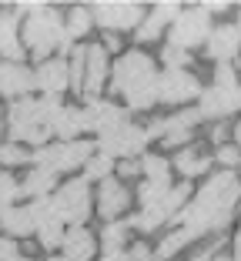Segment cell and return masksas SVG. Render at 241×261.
Returning a JSON list of instances; mask_svg holds the SVG:
<instances>
[{
  "mask_svg": "<svg viewBox=\"0 0 241 261\" xmlns=\"http://www.w3.org/2000/svg\"><path fill=\"white\" fill-rule=\"evenodd\" d=\"M218 161L225 164V171H231L234 164L241 161V154H238V147H218Z\"/></svg>",
  "mask_w": 241,
  "mask_h": 261,
  "instance_id": "39",
  "label": "cell"
},
{
  "mask_svg": "<svg viewBox=\"0 0 241 261\" xmlns=\"http://www.w3.org/2000/svg\"><path fill=\"white\" fill-rule=\"evenodd\" d=\"M124 241H127V228H124V224H117V221L104 224V231H101L104 254H111V251H121V248H124Z\"/></svg>",
  "mask_w": 241,
  "mask_h": 261,
  "instance_id": "31",
  "label": "cell"
},
{
  "mask_svg": "<svg viewBox=\"0 0 241 261\" xmlns=\"http://www.w3.org/2000/svg\"><path fill=\"white\" fill-rule=\"evenodd\" d=\"M134 174H141V164H134V161H121V177H134Z\"/></svg>",
  "mask_w": 241,
  "mask_h": 261,
  "instance_id": "43",
  "label": "cell"
},
{
  "mask_svg": "<svg viewBox=\"0 0 241 261\" xmlns=\"http://www.w3.org/2000/svg\"><path fill=\"white\" fill-rule=\"evenodd\" d=\"M94 158V144L87 141H61V144H47L34 154V164L44 171H74Z\"/></svg>",
  "mask_w": 241,
  "mask_h": 261,
  "instance_id": "5",
  "label": "cell"
},
{
  "mask_svg": "<svg viewBox=\"0 0 241 261\" xmlns=\"http://www.w3.org/2000/svg\"><path fill=\"white\" fill-rule=\"evenodd\" d=\"M23 161H31V154L20 144H0V164H23Z\"/></svg>",
  "mask_w": 241,
  "mask_h": 261,
  "instance_id": "36",
  "label": "cell"
},
{
  "mask_svg": "<svg viewBox=\"0 0 241 261\" xmlns=\"http://www.w3.org/2000/svg\"><path fill=\"white\" fill-rule=\"evenodd\" d=\"M218 251H221V241H215V245H208L201 254H195L191 261H228L225 254H218Z\"/></svg>",
  "mask_w": 241,
  "mask_h": 261,
  "instance_id": "40",
  "label": "cell"
},
{
  "mask_svg": "<svg viewBox=\"0 0 241 261\" xmlns=\"http://www.w3.org/2000/svg\"><path fill=\"white\" fill-rule=\"evenodd\" d=\"M201 121V111H181V114H171V117H161L157 124H151L148 134L151 138H161L168 147L174 144H188V138H191V127Z\"/></svg>",
  "mask_w": 241,
  "mask_h": 261,
  "instance_id": "10",
  "label": "cell"
},
{
  "mask_svg": "<svg viewBox=\"0 0 241 261\" xmlns=\"http://www.w3.org/2000/svg\"><path fill=\"white\" fill-rule=\"evenodd\" d=\"M47 261H67V258H47Z\"/></svg>",
  "mask_w": 241,
  "mask_h": 261,
  "instance_id": "48",
  "label": "cell"
},
{
  "mask_svg": "<svg viewBox=\"0 0 241 261\" xmlns=\"http://www.w3.org/2000/svg\"><path fill=\"white\" fill-rule=\"evenodd\" d=\"M94 23V10L91 7H70L67 10V37H84Z\"/></svg>",
  "mask_w": 241,
  "mask_h": 261,
  "instance_id": "27",
  "label": "cell"
},
{
  "mask_svg": "<svg viewBox=\"0 0 241 261\" xmlns=\"http://www.w3.org/2000/svg\"><path fill=\"white\" fill-rule=\"evenodd\" d=\"M81 130H87L84 111H81V108H61V111H57V117H54V134L61 141H74Z\"/></svg>",
  "mask_w": 241,
  "mask_h": 261,
  "instance_id": "24",
  "label": "cell"
},
{
  "mask_svg": "<svg viewBox=\"0 0 241 261\" xmlns=\"http://www.w3.org/2000/svg\"><path fill=\"white\" fill-rule=\"evenodd\" d=\"M114 158H108V154H97V158H91V161L84 164L87 168V181H94V177H97V181H108V174H111V168H114Z\"/></svg>",
  "mask_w": 241,
  "mask_h": 261,
  "instance_id": "32",
  "label": "cell"
},
{
  "mask_svg": "<svg viewBox=\"0 0 241 261\" xmlns=\"http://www.w3.org/2000/svg\"><path fill=\"white\" fill-rule=\"evenodd\" d=\"M241 108V87H218L211 84L208 91H201V100H198V111L201 117H228Z\"/></svg>",
  "mask_w": 241,
  "mask_h": 261,
  "instance_id": "13",
  "label": "cell"
},
{
  "mask_svg": "<svg viewBox=\"0 0 241 261\" xmlns=\"http://www.w3.org/2000/svg\"><path fill=\"white\" fill-rule=\"evenodd\" d=\"M234 261H241V231L234 234Z\"/></svg>",
  "mask_w": 241,
  "mask_h": 261,
  "instance_id": "45",
  "label": "cell"
},
{
  "mask_svg": "<svg viewBox=\"0 0 241 261\" xmlns=\"http://www.w3.org/2000/svg\"><path fill=\"white\" fill-rule=\"evenodd\" d=\"M131 224H134L138 231H148V234H151V231H157V228H161V221H157V218L151 215V211H141L138 218H131Z\"/></svg>",
  "mask_w": 241,
  "mask_h": 261,
  "instance_id": "38",
  "label": "cell"
},
{
  "mask_svg": "<svg viewBox=\"0 0 241 261\" xmlns=\"http://www.w3.org/2000/svg\"><path fill=\"white\" fill-rule=\"evenodd\" d=\"M101 261H131V258H127V251H111V254H104Z\"/></svg>",
  "mask_w": 241,
  "mask_h": 261,
  "instance_id": "44",
  "label": "cell"
},
{
  "mask_svg": "<svg viewBox=\"0 0 241 261\" xmlns=\"http://www.w3.org/2000/svg\"><path fill=\"white\" fill-rule=\"evenodd\" d=\"M151 141L148 127H138V124H124V127L111 130V134H104L101 141H97V147H101V154H108V158H121V161H131L134 154L144 151V144Z\"/></svg>",
  "mask_w": 241,
  "mask_h": 261,
  "instance_id": "8",
  "label": "cell"
},
{
  "mask_svg": "<svg viewBox=\"0 0 241 261\" xmlns=\"http://www.w3.org/2000/svg\"><path fill=\"white\" fill-rule=\"evenodd\" d=\"M0 228L7 231L10 238H27L34 228H37V218H34V207H4L0 211Z\"/></svg>",
  "mask_w": 241,
  "mask_h": 261,
  "instance_id": "22",
  "label": "cell"
},
{
  "mask_svg": "<svg viewBox=\"0 0 241 261\" xmlns=\"http://www.w3.org/2000/svg\"><path fill=\"white\" fill-rule=\"evenodd\" d=\"M61 248H64V258H67V261H87L94 254V234L77 224V228H70L67 234H64Z\"/></svg>",
  "mask_w": 241,
  "mask_h": 261,
  "instance_id": "23",
  "label": "cell"
},
{
  "mask_svg": "<svg viewBox=\"0 0 241 261\" xmlns=\"http://www.w3.org/2000/svg\"><path fill=\"white\" fill-rule=\"evenodd\" d=\"M4 117H7V114H4V111H0V141H4Z\"/></svg>",
  "mask_w": 241,
  "mask_h": 261,
  "instance_id": "47",
  "label": "cell"
},
{
  "mask_svg": "<svg viewBox=\"0 0 241 261\" xmlns=\"http://www.w3.org/2000/svg\"><path fill=\"white\" fill-rule=\"evenodd\" d=\"M17 261H31V258H17Z\"/></svg>",
  "mask_w": 241,
  "mask_h": 261,
  "instance_id": "49",
  "label": "cell"
},
{
  "mask_svg": "<svg viewBox=\"0 0 241 261\" xmlns=\"http://www.w3.org/2000/svg\"><path fill=\"white\" fill-rule=\"evenodd\" d=\"M84 124H87V130H97L104 138V134L124 127V124H131V121H127V111L111 104V100H91L84 108Z\"/></svg>",
  "mask_w": 241,
  "mask_h": 261,
  "instance_id": "12",
  "label": "cell"
},
{
  "mask_svg": "<svg viewBox=\"0 0 241 261\" xmlns=\"http://www.w3.org/2000/svg\"><path fill=\"white\" fill-rule=\"evenodd\" d=\"M141 171H144V181H171V168H168V161L161 154H144Z\"/></svg>",
  "mask_w": 241,
  "mask_h": 261,
  "instance_id": "30",
  "label": "cell"
},
{
  "mask_svg": "<svg viewBox=\"0 0 241 261\" xmlns=\"http://www.w3.org/2000/svg\"><path fill=\"white\" fill-rule=\"evenodd\" d=\"M127 191L121 181H114V177H108V181H101V188H97V211H101V218H108V221H114L117 215H124L127 207Z\"/></svg>",
  "mask_w": 241,
  "mask_h": 261,
  "instance_id": "21",
  "label": "cell"
},
{
  "mask_svg": "<svg viewBox=\"0 0 241 261\" xmlns=\"http://www.w3.org/2000/svg\"><path fill=\"white\" fill-rule=\"evenodd\" d=\"M215 84L218 87H241L231 64H218V67H215Z\"/></svg>",
  "mask_w": 241,
  "mask_h": 261,
  "instance_id": "37",
  "label": "cell"
},
{
  "mask_svg": "<svg viewBox=\"0 0 241 261\" xmlns=\"http://www.w3.org/2000/svg\"><path fill=\"white\" fill-rule=\"evenodd\" d=\"M34 77H37V87L44 91V97H57L70 84V64L67 61H44L34 70Z\"/></svg>",
  "mask_w": 241,
  "mask_h": 261,
  "instance_id": "18",
  "label": "cell"
},
{
  "mask_svg": "<svg viewBox=\"0 0 241 261\" xmlns=\"http://www.w3.org/2000/svg\"><path fill=\"white\" fill-rule=\"evenodd\" d=\"M208 57L218 64H228L234 54L241 50V27H234V23H218L215 31H211L208 37Z\"/></svg>",
  "mask_w": 241,
  "mask_h": 261,
  "instance_id": "16",
  "label": "cell"
},
{
  "mask_svg": "<svg viewBox=\"0 0 241 261\" xmlns=\"http://www.w3.org/2000/svg\"><path fill=\"white\" fill-rule=\"evenodd\" d=\"M178 17H181V7H178V4H168V0H164V4H154V10L148 14V20L138 27V37H134V40L151 44V40H157V34H161L168 23H174Z\"/></svg>",
  "mask_w": 241,
  "mask_h": 261,
  "instance_id": "19",
  "label": "cell"
},
{
  "mask_svg": "<svg viewBox=\"0 0 241 261\" xmlns=\"http://www.w3.org/2000/svg\"><path fill=\"white\" fill-rule=\"evenodd\" d=\"M54 181H57V174H54V171L34 168L31 174H27V181L20 185V191H23V194H31V198H47V194L54 191Z\"/></svg>",
  "mask_w": 241,
  "mask_h": 261,
  "instance_id": "25",
  "label": "cell"
},
{
  "mask_svg": "<svg viewBox=\"0 0 241 261\" xmlns=\"http://www.w3.org/2000/svg\"><path fill=\"white\" fill-rule=\"evenodd\" d=\"M127 258L131 261H154V254L148 251V245H134L131 251H127Z\"/></svg>",
  "mask_w": 241,
  "mask_h": 261,
  "instance_id": "42",
  "label": "cell"
},
{
  "mask_svg": "<svg viewBox=\"0 0 241 261\" xmlns=\"http://www.w3.org/2000/svg\"><path fill=\"white\" fill-rule=\"evenodd\" d=\"M111 87L117 94H124L131 111H148L151 104L161 100V77L154 70V61L144 50H127L117 57Z\"/></svg>",
  "mask_w": 241,
  "mask_h": 261,
  "instance_id": "2",
  "label": "cell"
},
{
  "mask_svg": "<svg viewBox=\"0 0 241 261\" xmlns=\"http://www.w3.org/2000/svg\"><path fill=\"white\" fill-rule=\"evenodd\" d=\"M201 94V84H198L195 74L188 70H164L161 74V100L164 104H188Z\"/></svg>",
  "mask_w": 241,
  "mask_h": 261,
  "instance_id": "14",
  "label": "cell"
},
{
  "mask_svg": "<svg viewBox=\"0 0 241 261\" xmlns=\"http://www.w3.org/2000/svg\"><path fill=\"white\" fill-rule=\"evenodd\" d=\"M161 61L168 64V70H184V64H191V57H188V50H181V47L168 44L161 50Z\"/></svg>",
  "mask_w": 241,
  "mask_h": 261,
  "instance_id": "34",
  "label": "cell"
},
{
  "mask_svg": "<svg viewBox=\"0 0 241 261\" xmlns=\"http://www.w3.org/2000/svg\"><path fill=\"white\" fill-rule=\"evenodd\" d=\"M17 20H20V10L17 7L0 10V54L7 57L10 64H20V57H23L20 37H17Z\"/></svg>",
  "mask_w": 241,
  "mask_h": 261,
  "instance_id": "20",
  "label": "cell"
},
{
  "mask_svg": "<svg viewBox=\"0 0 241 261\" xmlns=\"http://www.w3.org/2000/svg\"><path fill=\"white\" fill-rule=\"evenodd\" d=\"M54 204H57L64 221H70L74 228L84 224L87 215H91V188H87V177H74V181H67L64 188H57Z\"/></svg>",
  "mask_w": 241,
  "mask_h": 261,
  "instance_id": "7",
  "label": "cell"
},
{
  "mask_svg": "<svg viewBox=\"0 0 241 261\" xmlns=\"http://www.w3.org/2000/svg\"><path fill=\"white\" fill-rule=\"evenodd\" d=\"M104 81H108V50H104L101 44H91L87 47V57H84V91L81 94L97 100Z\"/></svg>",
  "mask_w": 241,
  "mask_h": 261,
  "instance_id": "17",
  "label": "cell"
},
{
  "mask_svg": "<svg viewBox=\"0 0 241 261\" xmlns=\"http://www.w3.org/2000/svg\"><path fill=\"white\" fill-rule=\"evenodd\" d=\"M241 198V185L234 171H218L204 181V188L191 198V204L181 211V228L191 231L195 238H201L204 231H218L228 224V218L234 215Z\"/></svg>",
  "mask_w": 241,
  "mask_h": 261,
  "instance_id": "1",
  "label": "cell"
},
{
  "mask_svg": "<svg viewBox=\"0 0 241 261\" xmlns=\"http://www.w3.org/2000/svg\"><path fill=\"white\" fill-rule=\"evenodd\" d=\"M20 194V188H17V181L7 174V171H0V211L4 207H10V201Z\"/></svg>",
  "mask_w": 241,
  "mask_h": 261,
  "instance_id": "35",
  "label": "cell"
},
{
  "mask_svg": "<svg viewBox=\"0 0 241 261\" xmlns=\"http://www.w3.org/2000/svg\"><path fill=\"white\" fill-rule=\"evenodd\" d=\"M188 241H195V234H191V231H184V228H178V231H171V234H168V238L161 241V245H157V251H154V258H174V254L181 251V248L188 245Z\"/></svg>",
  "mask_w": 241,
  "mask_h": 261,
  "instance_id": "29",
  "label": "cell"
},
{
  "mask_svg": "<svg viewBox=\"0 0 241 261\" xmlns=\"http://www.w3.org/2000/svg\"><path fill=\"white\" fill-rule=\"evenodd\" d=\"M34 218H37V234L44 248H61L64 245V218L57 211L54 198H37L34 201Z\"/></svg>",
  "mask_w": 241,
  "mask_h": 261,
  "instance_id": "11",
  "label": "cell"
},
{
  "mask_svg": "<svg viewBox=\"0 0 241 261\" xmlns=\"http://www.w3.org/2000/svg\"><path fill=\"white\" fill-rule=\"evenodd\" d=\"M20 14H31L23 23V40L37 57H47L54 47L70 44L67 37V20L61 17V10L44 7V4H17Z\"/></svg>",
  "mask_w": 241,
  "mask_h": 261,
  "instance_id": "4",
  "label": "cell"
},
{
  "mask_svg": "<svg viewBox=\"0 0 241 261\" xmlns=\"http://www.w3.org/2000/svg\"><path fill=\"white\" fill-rule=\"evenodd\" d=\"M94 20L108 27V31H131L144 23V10L134 0H104V4H94Z\"/></svg>",
  "mask_w": 241,
  "mask_h": 261,
  "instance_id": "9",
  "label": "cell"
},
{
  "mask_svg": "<svg viewBox=\"0 0 241 261\" xmlns=\"http://www.w3.org/2000/svg\"><path fill=\"white\" fill-rule=\"evenodd\" d=\"M168 191H171V181H144L138 198H141V204H144V211H148V207L161 204V201L168 198Z\"/></svg>",
  "mask_w": 241,
  "mask_h": 261,
  "instance_id": "28",
  "label": "cell"
},
{
  "mask_svg": "<svg viewBox=\"0 0 241 261\" xmlns=\"http://www.w3.org/2000/svg\"><path fill=\"white\" fill-rule=\"evenodd\" d=\"M64 104L57 97H23L14 100L7 111V121H10V138L14 144H47V138L54 134V117Z\"/></svg>",
  "mask_w": 241,
  "mask_h": 261,
  "instance_id": "3",
  "label": "cell"
},
{
  "mask_svg": "<svg viewBox=\"0 0 241 261\" xmlns=\"http://www.w3.org/2000/svg\"><path fill=\"white\" fill-rule=\"evenodd\" d=\"M0 261H17V245H14V238H0Z\"/></svg>",
  "mask_w": 241,
  "mask_h": 261,
  "instance_id": "41",
  "label": "cell"
},
{
  "mask_svg": "<svg viewBox=\"0 0 241 261\" xmlns=\"http://www.w3.org/2000/svg\"><path fill=\"white\" fill-rule=\"evenodd\" d=\"M37 87V77L31 70L23 67V64H0V94L10 100H23L27 94Z\"/></svg>",
  "mask_w": 241,
  "mask_h": 261,
  "instance_id": "15",
  "label": "cell"
},
{
  "mask_svg": "<svg viewBox=\"0 0 241 261\" xmlns=\"http://www.w3.org/2000/svg\"><path fill=\"white\" fill-rule=\"evenodd\" d=\"M234 141L241 144V121H238V127H234Z\"/></svg>",
  "mask_w": 241,
  "mask_h": 261,
  "instance_id": "46",
  "label": "cell"
},
{
  "mask_svg": "<svg viewBox=\"0 0 241 261\" xmlns=\"http://www.w3.org/2000/svg\"><path fill=\"white\" fill-rule=\"evenodd\" d=\"M211 14L204 7H191V10H181V17L171 23V40L168 44L181 47V50H191V47H198L204 40L208 44L211 37Z\"/></svg>",
  "mask_w": 241,
  "mask_h": 261,
  "instance_id": "6",
  "label": "cell"
},
{
  "mask_svg": "<svg viewBox=\"0 0 241 261\" xmlns=\"http://www.w3.org/2000/svg\"><path fill=\"white\" fill-rule=\"evenodd\" d=\"M84 57H87V47H77L74 57H70V87L74 91H84Z\"/></svg>",
  "mask_w": 241,
  "mask_h": 261,
  "instance_id": "33",
  "label": "cell"
},
{
  "mask_svg": "<svg viewBox=\"0 0 241 261\" xmlns=\"http://www.w3.org/2000/svg\"><path fill=\"white\" fill-rule=\"evenodd\" d=\"M174 168H178L184 177H198V174H204V171L211 168V158H204V154H198V151H191V147H184V151L174 154Z\"/></svg>",
  "mask_w": 241,
  "mask_h": 261,
  "instance_id": "26",
  "label": "cell"
}]
</instances>
